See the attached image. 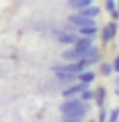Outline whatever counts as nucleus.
<instances>
[{"instance_id":"1","label":"nucleus","mask_w":119,"mask_h":122,"mask_svg":"<svg viewBox=\"0 0 119 122\" xmlns=\"http://www.w3.org/2000/svg\"><path fill=\"white\" fill-rule=\"evenodd\" d=\"M60 112L65 119L84 120L86 113L89 112V107H88V103L81 101L79 98H67L65 101L60 105Z\"/></svg>"},{"instance_id":"2","label":"nucleus","mask_w":119,"mask_h":122,"mask_svg":"<svg viewBox=\"0 0 119 122\" xmlns=\"http://www.w3.org/2000/svg\"><path fill=\"white\" fill-rule=\"evenodd\" d=\"M89 89V84H84V82H77V84H70L67 86L63 91H61V96H63L65 99L67 98H77L79 94H81L82 91Z\"/></svg>"},{"instance_id":"3","label":"nucleus","mask_w":119,"mask_h":122,"mask_svg":"<svg viewBox=\"0 0 119 122\" xmlns=\"http://www.w3.org/2000/svg\"><path fill=\"white\" fill-rule=\"evenodd\" d=\"M68 23L74 26V28H86V26H96L95 25V19H89V18H84L79 12H74L68 16Z\"/></svg>"},{"instance_id":"4","label":"nucleus","mask_w":119,"mask_h":122,"mask_svg":"<svg viewBox=\"0 0 119 122\" xmlns=\"http://www.w3.org/2000/svg\"><path fill=\"white\" fill-rule=\"evenodd\" d=\"M53 35L58 38L60 44H65V46H74V42L77 40V33H72V31H67V30H56Z\"/></svg>"},{"instance_id":"5","label":"nucleus","mask_w":119,"mask_h":122,"mask_svg":"<svg viewBox=\"0 0 119 122\" xmlns=\"http://www.w3.org/2000/svg\"><path fill=\"white\" fill-rule=\"evenodd\" d=\"M116 35H117V25H116V21L107 23V25L103 26V30H102V40L107 44V42H110Z\"/></svg>"},{"instance_id":"6","label":"nucleus","mask_w":119,"mask_h":122,"mask_svg":"<svg viewBox=\"0 0 119 122\" xmlns=\"http://www.w3.org/2000/svg\"><path fill=\"white\" fill-rule=\"evenodd\" d=\"M54 77L58 79V82H61V84H65V86H70L77 80V75L67 73V71H54Z\"/></svg>"},{"instance_id":"7","label":"nucleus","mask_w":119,"mask_h":122,"mask_svg":"<svg viewBox=\"0 0 119 122\" xmlns=\"http://www.w3.org/2000/svg\"><path fill=\"white\" fill-rule=\"evenodd\" d=\"M93 46V38H88V37H77V40L74 42V49L75 51H86L88 47Z\"/></svg>"},{"instance_id":"8","label":"nucleus","mask_w":119,"mask_h":122,"mask_svg":"<svg viewBox=\"0 0 119 122\" xmlns=\"http://www.w3.org/2000/svg\"><path fill=\"white\" fill-rule=\"evenodd\" d=\"M81 16H84V18H89V19H95L100 16V7H96V5H89V7H84L81 10H77Z\"/></svg>"},{"instance_id":"9","label":"nucleus","mask_w":119,"mask_h":122,"mask_svg":"<svg viewBox=\"0 0 119 122\" xmlns=\"http://www.w3.org/2000/svg\"><path fill=\"white\" fill-rule=\"evenodd\" d=\"M95 79H96V73L91 70H82L81 73H77V80L84 82V84H91V82H95Z\"/></svg>"},{"instance_id":"10","label":"nucleus","mask_w":119,"mask_h":122,"mask_svg":"<svg viewBox=\"0 0 119 122\" xmlns=\"http://www.w3.org/2000/svg\"><path fill=\"white\" fill-rule=\"evenodd\" d=\"M89 5H93V0H68V7L74 9L75 12L84 7H89Z\"/></svg>"},{"instance_id":"11","label":"nucleus","mask_w":119,"mask_h":122,"mask_svg":"<svg viewBox=\"0 0 119 122\" xmlns=\"http://www.w3.org/2000/svg\"><path fill=\"white\" fill-rule=\"evenodd\" d=\"M61 58H63L65 61H68V63H74V61H79L81 58H79V52L75 51V49H67V51L61 52Z\"/></svg>"},{"instance_id":"12","label":"nucleus","mask_w":119,"mask_h":122,"mask_svg":"<svg viewBox=\"0 0 119 122\" xmlns=\"http://www.w3.org/2000/svg\"><path fill=\"white\" fill-rule=\"evenodd\" d=\"M105 96H107V91H105V87H98V89L95 91V103L98 105V107L102 108L103 107V103H105Z\"/></svg>"},{"instance_id":"13","label":"nucleus","mask_w":119,"mask_h":122,"mask_svg":"<svg viewBox=\"0 0 119 122\" xmlns=\"http://www.w3.org/2000/svg\"><path fill=\"white\" fill-rule=\"evenodd\" d=\"M79 35L81 37H88V38H95V35L98 33V28L96 26H86V28H77Z\"/></svg>"},{"instance_id":"14","label":"nucleus","mask_w":119,"mask_h":122,"mask_svg":"<svg viewBox=\"0 0 119 122\" xmlns=\"http://www.w3.org/2000/svg\"><path fill=\"white\" fill-rule=\"evenodd\" d=\"M81 101H84V103H88V101H93V98H95V91L93 89H86V91H82L81 94L77 96Z\"/></svg>"},{"instance_id":"15","label":"nucleus","mask_w":119,"mask_h":122,"mask_svg":"<svg viewBox=\"0 0 119 122\" xmlns=\"http://www.w3.org/2000/svg\"><path fill=\"white\" fill-rule=\"evenodd\" d=\"M112 63H102L100 65V73L103 75V77H109V75H112Z\"/></svg>"},{"instance_id":"16","label":"nucleus","mask_w":119,"mask_h":122,"mask_svg":"<svg viewBox=\"0 0 119 122\" xmlns=\"http://www.w3.org/2000/svg\"><path fill=\"white\" fill-rule=\"evenodd\" d=\"M119 120V110H112V112L107 115V122H117Z\"/></svg>"},{"instance_id":"17","label":"nucleus","mask_w":119,"mask_h":122,"mask_svg":"<svg viewBox=\"0 0 119 122\" xmlns=\"http://www.w3.org/2000/svg\"><path fill=\"white\" fill-rule=\"evenodd\" d=\"M105 9L109 12H114L116 10V0H105Z\"/></svg>"},{"instance_id":"18","label":"nucleus","mask_w":119,"mask_h":122,"mask_svg":"<svg viewBox=\"0 0 119 122\" xmlns=\"http://www.w3.org/2000/svg\"><path fill=\"white\" fill-rule=\"evenodd\" d=\"M107 115H109V113H107V110L102 107L100 108V113H98V122H107Z\"/></svg>"},{"instance_id":"19","label":"nucleus","mask_w":119,"mask_h":122,"mask_svg":"<svg viewBox=\"0 0 119 122\" xmlns=\"http://www.w3.org/2000/svg\"><path fill=\"white\" fill-rule=\"evenodd\" d=\"M112 70H114L116 73H119V54L114 58V61H112Z\"/></svg>"},{"instance_id":"20","label":"nucleus","mask_w":119,"mask_h":122,"mask_svg":"<svg viewBox=\"0 0 119 122\" xmlns=\"http://www.w3.org/2000/svg\"><path fill=\"white\" fill-rule=\"evenodd\" d=\"M60 122H84V120H77V119H65V117H63Z\"/></svg>"},{"instance_id":"21","label":"nucleus","mask_w":119,"mask_h":122,"mask_svg":"<svg viewBox=\"0 0 119 122\" xmlns=\"http://www.w3.org/2000/svg\"><path fill=\"white\" fill-rule=\"evenodd\" d=\"M110 16H112V19H119V12H117V10H114V12H110Z\"/></svg>"},{"instance_id":"22","label":"nucleus","mask_w":119,"mask_h":122,"mask_svg":"<svg viewBox=\"0 0 119 122\" xmlns=\"http://www.w3.org/2000/svg\"><path fill=\"white\" fill-rule=\"evenodd\" d=\"M114 84H116V87H119V75L114 77Z\"/></svg>"},{"instance_id":"23","label":"nucleus","mask_w":119,"mask_h":122,"mask_svg":"<svg viewBox=\"0 0 119 122\" xmlns=\"http://www.w3.org/2000/svg\"><path fill=\"white\" fill-rule=\"evenodd\" d=\"M116 10H117V12H119V0H117V2H116Z\"/></svg>"},{"instance_id":"24","label":"nucleus","mask_w":119,"mask_h":122,"mask_svg":"<svg viewBox=\"0 0 119 122\" xmlns=\"http://www.w3.org/2000/svg\"><path fill=\"white\" fill-rule=\"evenodd\" d=\"M114 92H116V96H117V98H119V87H117V89H116V91H114Z\"/></svg>"},{"instance_id":"25","label":"nucleus","mask_w":119,"mask_h":122,"mask_svg":"<svg viewBox=\"0 0 119 122\" xmlns=\"http://www.w3.org/2000/svg\"><path fill=\"white\" fill-rule=\"evenodd\" d=\"M88 122H95V120H88Z\"/></svg>"},{"instance_id":"26","label":"nucleus","mask_w":119,"mask_h":122,"mask_svg":"<svg viewBox=\"0 0 119 122\" xmlns=\"http://www.w3.org/2000/svg\"><path fill=\"white\" fill-rule=\"evenodd\" d=\"M117 110H119V108H117Z\"/></svg>"},{"instance_id":"27","label":"nucleus","mask_w":119,"mask_h":122,"mask_svg":"<svg viewBox=\"0 0 119 122\" xmlns=\"http://www.w3.org/2000/svg\"><path fill=\"white\" fill-rule=\"evenodd\" d=\"M117 122H119V120H117Z\"/></svg>"}]
</instances>
